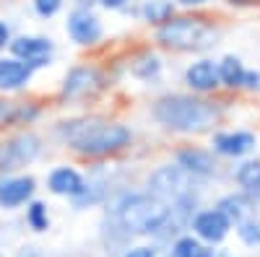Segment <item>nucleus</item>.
<instances>
[{
    "mask_svg": "<svg viewBox=\"0 0 260 257\" xmlns=\"http://www.w3.org/2000/svg\"><path fill=\"white\" fill-rule=\"evenodd\" d=\"M154 115L159 122H164L172 130H206L216 122L219 112L216 106L201 99H190V96H167L154 106Z\"/></svg>",
    "mask_w": 260,
    "mask_h": 257,
    "instance_id": "f03ea898",
    "label": "nucleus"
},
{
    "mask_svg": "<svg viewBox=\"0 0 260 257\" xmlns=\"http://www.w3.org/2000/svg\"><path fill=\"white\" fill-rule=\"evenodd\" d=\"M96 86H99V76H96L94 70H89V68H76V70L68 76V81H65L62 94H65V96H83V94H89L91 89H96Z\"/></svg>",
    "mask_w": 260,
    "mask_h": 257,
    "instance_id": "4468645a",
    "label": "nucleus"
},
{
    "mask_svg": "<svg viewBox=\"0 0 260 257\" xmlns=\"http://www.w3.org/2000/svg\"><path fill=\"white\" fill-rule=\"evenodd\" d=\"M180 164L187 171H192V174H208V171H213V161L203 151H182L180 154Z\"/></svg>",
    "mask_w": 260,
    "mask_h": 257,
    "instance_id": "dca6fc26",
    "label": "nucleus"
},
{
    "mask_svg": "<svg viewBox=\"0 0 260 257\" xmlns=\"http://www.w3.org/2000/svg\"><path fill=\"white\" fill-rule=\"evenodd\" d=\"M242 210H245V200H242V198H226V200L221 203V213H224V216L240 218Z\"/></svg>",
    "mask_w": 260,
    "mask_h": 257,
    "instance_id": "4be33fe9",
    "label": "nucleus"
},
{
    "mask_svg": "<svg viewBox=\"0 0 260 257\" xmlns=\"http://www.w3.org/2000/svg\"><path fill=\"white\" fill-rule=\"evenodd\" d=\"M242 187H250V190H260V161H250L240 169V174H237Z\"/></svg>",
    "mask_w": 260,
    "mask_h": 257,
    "instance_id": "a211bd4d",
    "label": "nucleus"
},
{
    "mask_svg": "<svg viewBox=\"0 0 260 257\" xmlns=\"http://www.w3.org/2000/svg\"><path fill=\"white\" fill-rule=\"evenodd\" d=\"M172 13V6L164 3V0H151V3L146 6V18L148 21H167Z\"/></svg>",
    "mask_w": 260,
    "mask_h": 257,
    "instance_id": "6ab92c4d",
    "label": "nucleus"
},
{
    "mask_svg": "<svg viewBox=\"0 0 260 257\" xmlns=\"http://www.w3.org/2000/svg\"><path fill=\"white\" fill-rule=\"evenodd\" d=\"M213 31L198 18H177V21H167L159 29V39L167 47H177V50H201L211 45Z\"/></svg>",
    "mask_w": 260,
    "mask_h": 257,
    "instance_id": "20e7f679",
    "label": "nucleus"
},
{
    "mask_svg": "<svg viewBox=\"0 0 260 257\" xmlns=\"http://www.w3.org/2000/svg\"><path fill=\"white\" fill-rule=\"evenodd\" d=\"M125 257H156L154 249H148V247H136V249H130Z\"/></svg>",
    "mask_w": 260,
    "mask_h": 257,
    "instance_id": "a878e982",
    "label": "nucleus"
},
{
    "mask_svg": "<svg viewBox=\"0 0 260 257\" xmlns=\"http://www.w3.org/2000/svg\"><path fill=\"white\" fill-rule=\"evenodd\" d=\"M172 254L175 257H198L201 254V247H198V242L195 239H180L177 244H175V249H172Z\"/></svg>",
    "mask_w": 260,
    "mask_h": 257,
    "instance_id": "412c9836",
    "label": "nucleus"
},
{
    "mask_svg": "<svg viewBox=\"0 0 260 257\" xmlns=\"http://www.w3.org/2000/svg\"><path fill=\"white\" fill-rule=\"evenodd\" d=\"M226 229H229V218L224 216L221 210H206V213H201V216L195 218V231H198L203 239H208V242L224 239Z\"/></svg>",
    "mask_w": 260,
    "mask_h": 257,
    "instance_id": "1a4fd4ad",
    "label": "nucleus"
},
{
    "mask_svg": "<svg viewBox=\"0 0 260 257\" xmlns=\"http://www.w3.org/2000/svg\"><path fill=\"white\" fill-rule=\"evenodd\" d=\"M219 78L226 86H242L245 83V68L237 57H224L221 68H219Z\"/></svg>",
    "mask_w": 260,
    "mask_h": 257,
    "instance_id": "f3484780",
    "label": "nucleus"
},
{
    "mask_svg": "<svg viewBox=\"0 0 260 257\" xmlns=\"http://www.w3.org/2000/svg\"><path fill=\"white\" fill-rule=\"evenodd\" d=\"M68 31H71V36L78 42V45H94V42L102 36L99 21L89 11H76L71 16V21H68Z\"/></svg>",
    "mask_w": 260,
    "mask_h": 257,
    "instance_id": "6e6552de",
    "label": "nucleus"
},
{
    "mask_svg": "<svg viewBox=\"0 0 260 257\" xmlns=\"http://www.w3.org/2000/svg\"><path fill=\"white\" fill-rule=\"evenodd\" d=\"M148 187L154 192V198L159 200L182 203L190 195V174L187 169H180V166H161L151 174Z\"/></svg>",
    "mask_w": 260,
    "mask_h": 257,
    "instance_id": "39448f33",
    "label": "nucleus"
},
{
    "mask_svg": "<svg viewBox=\"0 0 260 257\" xmlns=\"http://www.w3.org/2000/svg\"><path fill=\"white\" fill-rule=\"evenodd\" d=\"M187 83L198 91H208L213 86H219V68L208 60H201L187 70Z\"/></svg>",
    "mask_w": 260,
    "mask_h": 257,
    "instance_id": "ddd939ff",
    "label": "nucleus"
},
{
    "mask_svg": "<svg viewBox=\"0 0 260 257\" xmlns=\"http://www.w3.org/2000/svg\"><path fill=\"white\" fill-rule=\"evenodd\" d=\"M34 192V179L31 177H18L0 185V205L3 208H16L26 203V198Z\"/></svg>",
    "mask_w": 260,
    "mask_h": 257,
    "instance_id": "9d476101",
    "label": "nucleus"
},
{
    "mask_svg": "<svg viewBox=\"0 0 260 257\" xmlns=\"http://www.w3.org/2000/svg\"><path fill=\"white\" fill-rule=\"evenodd\" d=\"M6 42H8V26H6V24H0V47H3Z\"/></svg>",
    "mask_w": 260,
    "mask_h": 257,
    "instance_id": "bb28decb",
    "label": "nucleus"
},
{
    "mask_svg": "<svg viewBox=\"0 0 260 257\" xmlns=\"http://www.w3.org/2000/svg\"><path fill=\"white\" fill-rule=\"evenodd\" d=\"M185 6H195V3H203V0H182Z\"/></svg>",
    "mask_w": 260,
    "mask_h": 257,
    "instance_id": "c85d7f7f",
    "label": "nucleus"
},
{
    "mask_svg": "<svg viewBox=\"0 0 260 257\" xmlns=\"http://www.w3.org/2000/svg\"><path fill=\"white\" fill-rule=\"evenodd\" d=\"M31 78V68L18 60H0V89H18Z\"/></svg>",
    "mask_w": 260,
    "mask_h": 257,
    "instance_id": "f8f14e48",
    "label": "nucleus"
},
{
    "mask_svg": "<svg viewBox=\"0 0 260 257\" xmlns=\"http://www.w3.org/2000/svg\"><path fill=\"white\" fill-rule=\"evenodd\" d=\"M34 112H24V109H16L13 104H0V122H11L18 117H31Z\"/></svg>",
    "mask_w": 260,
    "mask_h": 257,
    "instance_id": "5701e85b",
    "label": "nucleus"
},
{
    "mask_svg": "<svg viewBox=\"0 0 260 257\" xmlns=\"http://www.w3.org/2000/svg\"><path fill=\"white\" fill-rule=\"evenodd\" d=\"M237 3H252V0H237Z\"/></svg>",
    "mask_w": 260,
    "mask_h": 257,
    "instance_id": "7c9ffc66",
    "label": "nucleus"
},
{
    "mask_svg": "<svg viewBox=\"0 0 260 257\" xmlns=\"http://www.w3.org/2000/svg\"><path fill=\"white\" fill-rule=\"evenodd\" d=\"M198 257H211V254H208V252H203V249H201V254H198Z\"/></svg>",
    "mask_w": 260,
    "mask_h": 257,
    "instance_id": "c756f323",
    "label": "nucleus"
},
{
    "mask_svg": "<svg viewBox=\"0 0 260 257\" xmlns=\"http://www.w3.org/2000/svg\"><path fill=\"white\" fill-rule=\"evenodd\" d=\"M62 138L68 140L78 154H110L122 148L130 140V130L122 125H110V122H99V120H86V122H68L60 127Z\"/></svg>",
    "mask_w": 260,
    "mask_h": 257,
    "instance_id": "f257e3e1",
    "label": "nucleus"
},
{
    "mask_svg": "<svg viewBox=\"0 0 260 257\" xmlns=\"http://www.w3.org/2000/svg\"><path fill=\"white\" fill-rule=\"evenodd\" d=\"M29 224L37 231H45L47 229V210H45V205H42V203H34L29 208Z\"/></svg>",
    "mask_w": 260,
    "mask_h": 257,
    "instance_id": "aec40b11",
    "label": "nucleus"
},
{
    "mask_svg": "<svg viewBox=\"0 0 260 257\" xmlns=\"http://www.w3.org/2000/svg\"><path fill=\"white\" fill-rule=\"evenodd\" d=\"M60 3H62V0H34V6H37V11H39L42 16H52V13H57Z\"/></svg>",
    "mask_w": 260,
    "mask_h": 257,
    "instance_id": "393cba45",
    "label": "nucleus"
},
{
    "mask_svg": "<svg viewBox=\"0 0 260 257\" xmlns=\"http://www.w3.org/2000/svg\"><path fill=\"white\" fill-rule=\"evenodd\" d=\"M102 3L107 6V8H117V6H122L125 0H102Z\"/></svg>",
    "mask_w": 260,
    "mask_h": 257,
    "instance_id": "cd10ccee",
    "label": "nucleus"
},
{
    "mask_svg": "<svg viewBox=\"0 0 260 257\" xmlns=\"http://www.w3.org/2000/svg\"><path fill=\"white\" fill-rule=\"evenodd\" d=\"M255 145V138L250 133H226V135H216V148L226 156H242Z\"/></svg>",
    "mask_w": 260,
    "mask_h": 257,
    "instance_id": "2eb2a0df",
    "label": "nucleus"
},
{
    "mask_svg": "<svg viewBox=\"0 0 260 257\" xmlns=\"http://www.w3.org/2000/svg\"><path fill=\"white\" fill-rule=\"evenodd\" d=\"M115 213L122 229L136 231V234L156 231L169 221V208L164 205V200L154 195H125L117 200Z\"/></svg>",
    "mask_w": 260,
    "mask_h": 257,
    "instance_id": "7ed1b4c3",
    "label": "nucleus"
},
{
    "mask_svg": "<svg viewBox=\"0 0 260 257\" xmlns=\"http://www.w3.org/2000/svg\"><path fill=\"white\" fill-rule=\"evenodd\" d=\"M39 154V140L34 135H18L8 143H0V169H18L26 166Z\"/></svg>",
    "mask_w": 260,
    "mask_h": 257,
    "instance_id": "423d86ee",
    "label": "nucleus"
},
{
    "mask_svg": "<svg viewBox=\"0 0 260 257\" xmlns=\"http://www.w3.org/2000/svg\"><path fill=\"white\" fill-rule=\"evenodd\" d=\"M50 190L57 192V195H81L83 192V179L78 171L62 166V169H55L50 174Z\"/></svg>",
    "mask_w": 260,
    "mask_h": 257,
    "instance_id": "9b49d317",
    "label": "nucleus"
},
{
    "mask_svg": "<svg viewBox=\"0 0 260 257\" xmlns=\"http://www.w3.org/2000/svg\"><path fill=\"white\" fill-rule=\"evenodd\" d=\"M240 237H242L245 242H250V244H257V242H260V224H255V221L242 224V229H240Z\"/></svg>",
    "mask_w": 260,
    "mask_h": 257,
    "instance_id": "b1692460",
    "label": "nucleus"
},
{
    "mask_svg": "<svg viewBox=\"0 0 260 257\" xmlns=\"http://www.w3.org/2000/svg\"><path fill=\"white\" fill-rule=\"evenodd\" d=\"M11 50L16 57H21L31 68V65H47L52 45L50 39H42V36H21L11 45Z\"/></svg>",
    "mask_w": 260,
    "mask_h": 257,
    "instance_id": "0eeeda50",
    "label": "nucleus"
}]
</instances>
